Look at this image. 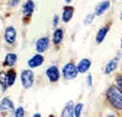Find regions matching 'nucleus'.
Wrapping results in <instances>:
<instances>
[{"mask_svg": "<svg viewBox=\"0 0 122 117\" xmlns=\"http://www.w3.org/2000/svg\"><path fill=\"white\" fill-rule=\"evenodd\" d=\"M106 97L112 107L117 110H122V91L117 87V85H111L107 89Z\"/></svg>", "mask_w": 122, "mask_h": 117, "instance_id": "1", "label": "nucleus"}, {"mask_svg": "<svg viewBox=\"0 0 122 117\" xmlns=\"http://www.w3.org/2000/svg\"><path fill=\"white\" fill-rule=\"evenodd\" d=\"M78 69H76V65L73 62H69L63 67L62 69V75L66 80H73L78 76Z\"/></svg>", "mask_w": 122, "mask_h": 117, "instance_id": "2", "label": "nucleus"}, {"mask_svg": "<svg viewBox=\"0 0 122 117\" xmlns=\"http://www.w3.org/2000/svg\"><path fill=\"white\" fill-rule=\"evenodd\" d=\"M35 81V74L30 69H26L21 71V84H22L24 89H30L33 85Z\"/></svg>", "mask_w": 122, "mask_h": 117, "instance_id": "3", "label": "nucleus"}, {"mask_svg": "<svg viewBox=\"0 0 122 117\" xmlns=\"http://www.w3.org/2000/svg\"><path fill=\"white\" fill-rule=\"evenodd\" d=\"M46 76H47V79H48L51 83L58 81L59 76H61V73H59L58 67H57V65H51L49 68H47V70H46Z\"/></svg>", "mask_w": 122, "mask_h": 117, "instance_id": "4", "label": "nucleus"}, {"mask_svg": "<svg viewBox=\"0 0 122 117\" xmlns=\"http://www.w3.org/2000/svg\"><path fill=\"white\" fill-rule=\"evenodd\" d=\"M35 47H36L37 53L46 52V51L48 49V47H49V38H48V36H42V37H40L37 41H36Z\"/></svg>", "mask_w": 122, "mask_h": 117, "instance_id": "5", "label": "nucleus"}, {"mask_svg": "<svg viewBox=\"0 0 122 117\" xmlns=\"http://www.w3.org/2000/svg\"><path fill=\"white\" fill-rule=\"evenodd\" d=\"M4 40L8 45H12V43L16 41V30H15L14 26H8L5 28Z\"/></svg>", "mask_w": 122, "mask_h": 117, "instance_id": "6", "label": "nucleus"}, {"mask_svg": "<svg viewBox=\"0 0 122 117\" xmlns=\"http://www.w3.org/2000/svg\"><path fill=\"white\" fill-rule=\"evenodd\" d=\"M45 62V58L43 56H42L41 53H36L35 56H32L30 59H28L27 64L30 68H37V67H41L42 64H43Z\"/></svg>", "mask_w": 122, "mask_h": 117, "instance_id": "7", "label": "nucleus"}, {"mask_svg": "<svg viewBox=\"0 0 122 117\" xmlns=\"http://www.w3.org/2000/svg\"><path fill=\"white\" fill-rule=\"evenodd\" d=\"M109 8H110V1H109V0H104V1L99 3V4L95 6L94 15H96V16L102 15V14H104L106 10H109Z\"/></svg>", "mask_w": 122, "mask_h": 117, "instance_id": "8", "label": "nucleus"}, {"mask_svg": "<svg viewBox=\"0 0 122 117\" xmlns=\"http://www.w3.org/2000/svg\"><path fill=\"white\" fill-rule=\"evenodd\" d=\"M91 67V62L90 59H88V58H84V59H81L80 62L78 63L76 65V69H78V73H81V74H85Z\"/></svg>", "mask_w": 122, "mask_h": 117, "instance_id": "9", "label": "nucleus"}, {"mask_svg": "<svg viewBox=\"0 0 122 117\" xmlns=\"http://www.w3.org/2000/svg\"><path fill=\"white\" fill-rule=\"evenodd\" d=\"M15 108L14 107V102L9 99V97H4L0 102V111L1 112H6V111H12Z\"/></svg>", "mask_w": 122, "mask_h": 117, "instance_id": "10", "label": "nucleus"}, {"mask_svg": "<svg viewBox=\"0 0 122 117\" xmlns=\"http://www.w3.org/2000/svg\"><path fill=\"white\" fill-rule=\"evenodd\" d=\"M62 117H74V102L68 101L62 111Z\"/></svg>", "mask_w": 122, "mask_h": 117, "instance_id": "11", "label": "nucleus"}, {"mask_svg": "<svg viewBox=\"0 0 122 117\" xmlns=\"http://www.w3.org/2000/svg\"><path fill=\"white\" fill-rule=\"evenodd\" d=\"M74 15V8L73 6H66V8L63 9V14H62V20L63 22H69V21L71 20V17H73Z\"/></svg>", "mask_w": 122, "mask_h": 117, "instance_id": "12", "label": "nucleus"}, {"mask_svg": "<svg viewBox=\"0 0 122 117\" xmlns=\"http://www.w3.org/2000/svg\"><path fill=\"white\" fill-rule=\"evenodd\" d=\"M107 32H109V26H102V27L97 31L96 37H95V42L97 43V45H100V43H101V42L106 38Z\"/></svg>", "mask_w": 122, "mask_h": 117, "instance_id": "13", "label": "nucleus"}, {"mask_svg": "<svg viewBox=\"0 0 122 117\" xmlns=\"http://www.w3.org/2000/svg\"><path fill=\"white\" fill-rule=\"evenodd\" d=\"M17 62V56L15 53H8L5 56V61H4V65L5 67H14Z\"/></svg>", "mask_w": 122, "mask_h": 117, "instance_id": "14", "label": "nucleus"}, {"mask_svg": "<svg viewBox=\"0 0 122 117\" xmlns=\"http://www.w3.org/2000/svg\"><path fill=\"white\" fill-rule=\"evenodd\" d=\"M35 10V3L32 1V0H27V1L25 3L24 8H22V12L25 16H31L32 12Z\"/></svg>", "mask_w": 122, "mask_h": 117, "instance_id": "15", "label": "nucleus"}, {"mask_svg": "<svg viewBox=\"0 0 122 117\" xmlns=\"http://www.w3.org/2000/svg\"><path fill=\"white\" fill-rule=\"evenodd\" d=\"M116 68H117V58H113V59H111L110 62H107L104 73H105V74H111V73Z\"/></svg>", "mask_w": 122, "mask_h": 117, "instance_id": "16", "label": "nucleus"}, {"mask_svg": "<svg viewBox=\"0 0 122 117\" xmlns=\"http://www.w3.org/2000/svg\"><path fill=\"white\" fill-rule=\"evenodd\" d=\"M63 36H64V32H63L62 28H57V30L53 32V37H52L54 45H59V43L62 42V40H63Z\"/></svg>", "mask_w": 122, "mask_h": 117, "instance_id": "17", "label": "nucleus"}, {"mask_svg": "<svg viewBox=\"0 0 122 117\" xmlns=\"http://www.w3.org/2000/svg\"><path fill=\"white\" fill-rule=\"evenodd\" d=\"M6 80H8V85L9 86L14 85V83H15V80H16V71L14 69L8 70V73H6Z\"/></svg>", "mask_w": 122, "mask_h": 117, "instance_id": "18", "label": "nucleus"}, {"mask_svg": "<svg viewBox=\"0 0 122 117\" xmlns=\"http://www.w3.org/2000/svg\"><path fill=\"white\" fill-rule=\"evenodd\" d=\"M0 85L3 87V91L8 89V80H6V73L5 71H0Z\"/></svg>", "mask_w": 122, "mask_h": 117, "instance_id": "19", "label": "nucleus"}, {"mask_svg": "<svg viewBox=\"0 0 122 117\" xmlns=\"http://www.w3.org/2000/svg\"><path fill=\"white\" fill-rule=\"evenodd\" d=\"M83 107H84V105L81 104V102H79V104L74 105V117H80L81 116Z\"/></svg>", "mask_w": 122, "mask_h": 117, "instance_id": "20", "label": "nucleus"}, {"mask_svg": "<svg viewBox=\"0 0 122 117\" xmlns=\"http://www.w3.org/2000/svg\"><path fill=\"white\" fill-rule=\"evenodd\" d=\"M15 117H25V110L24 107H17L15 110Z\"/></svg>", "mask_w": 122, "mask_h": 117, "instance_id": "21", "label": "nucleus"}, {"mask_svg": "<svg viewBox=\"0 0 122 117\" xmlns=\"http://www.w3.org/2000/svg\"><path fill=\"white\" fill-rule=\"evenodd\" d=\"M94 14H90V15H88L86 17H85V21H84V24L85 25H90L91 22H92V19H94Z\"/></svg>", "mask_w": 122, "mask_h": 117, "instance_id": "22", "label": "nucleus"}, {"mask_svg": "<svg viewBox=\"0 0 122 117\" xmlns=\"http://www.w3.org/2000/svg\"><path fill=\"white\" fill-rule=\"evenodd\" d=\"M116 84H117V87L122 91V75H117L116 76Z\"/></svg>", "mask_w": 122, "mask_h": 117, "instance_id": "23", "label": "nucleus"}, {"mask_svg": "<svg viewBox=\"0 0 122 117\" xmlns=\"http://www.w3.org/2000/svg\"><path fill=\"white\" fill-rule=\"evenodd\" d=\"M86 83H88V86H89V87L92 86V76H91L90 74H89L88 78H86Z\"/></svg>", "mask_w": 122, "mask_h": 117, "instance_id": "24", "label": "nucleus"}, {"mask_svg": "<svg viewBox=\"0 0 122 117\" xmlns=\"http://www.w3.org/2000/svg\"><path fill=\"white\" fill-rule=\"evenodd\" d=\"M58 22H59V16H58V15H54V16H53V26L56 27Z\"/></svg>", "mask_w": 122, "mask_h": 117, "instance_id": "25", "label": "nucleus"}, {"mask_svg": "<svg viewBox=\"0 0 122 117\" xmlns=\"http://www.w3.org/2000/svg\"><path fill=\"white\" fill-rule=\"evenodd\" d=\"M21 0H10V5L11 6H16L17 4H20Z\"/></svg>", "mask_w": 122, "mask_h": 117, "instance_id": "26", "label": "nucleus"}, {"mask_svg": "<svg viewBox=\"0 0 122 117\" xmlns=\"http://www.w3.org/2000/svg\"><path fill=\"white\" fill-rule=\"evenodd\" d=\"M32 117H42V116H41V113H35Z\"/></svg>", "mask_w": 122, "mask_h": 117, "instance_id": "27", "label": "nucleus"}, {"mask_svg": "<svg viewBox=\"0 0 122 117\" xmlns=\"http://www.w3.org/2000/svg\"><path fill=\"white\" fill-rule=\"evenodd\" d=\"M64 1H66V3H70V1H71V0H64Z\"/></svg>", "mask_w": 122, "mask_h": 117, "instance_id": "28", "label": "nucleus"}, {"mask_svg": "<svg viewBox=\"0 0 122 117\" xmlns=\"http://www.w3.org/2000/svg\"><path fill=\"white\" fill-rule=\"evenodd\" d=\"M109 117H113V115H110V116H109Z\"/></svg>", "mask_w": 122, "mask_h": 117, "instance_id": "29", "label": "nucleus"}, {"mask_svg": "<svg viewBox=\"0 0 122 117\" xmlns=\"http://www.w3.org/2000/svg\"><path fill=\"white\" fill-rule=\"evenodd\" d=\"M121 20H122V12H121Z\"/></svg>", "mask_w": 122, "mask_h": 117, "instance_id": "30", "label": "nucleus"}, {"mask_svg": "<svg viewBox=\"0 0 122 117\" xmlns=\"http://www.w3.org/2000/svg\"><path fill=\"white\" fill-rule=\"evenodd\" d=\"M121 48H122V41H121Z\"/></svg>", "mask_w": 122, "mask_h": 117, "instance_id": "31", "label": "nucleus"}, {"mask_svg": "<svg viewBox=\"0 0 122 117\" xmlns=\"http://www.w3.org/2000/svg\"><path fill=\"white\" fill-rule=\"evenodd\" d=\"M51 117H54V116H51Z\"/></svg>", "mask_w": 122, "mask_h": 117, "instance_id": "32", "label": "nucleus"}]
</instances>
